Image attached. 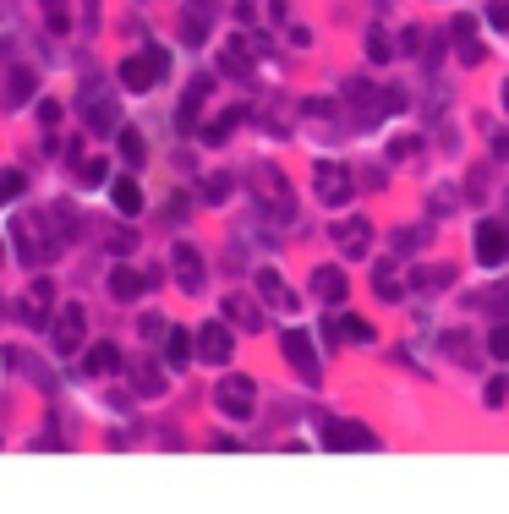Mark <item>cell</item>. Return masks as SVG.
I'll list each match as a JSON object with an SVG mask.
<instances>
[{
    "label": "cell",
    "mask_w": 509,
    "mask_h": 514,
    "mask_svg": "<svg viewBox=\"0 0 509 514\" xmlns=\"http://www.w3.org/2000/svg\"><path fill=\"white\" fill-rule=\"evenodd\" d=\"M50 225H55V214H28V219H11V241H17V257H22L28 268L50 263V257L61 252V241H66V236H50Z\"/></svg>",
    "instance_id": "6da1fadb"
},
{
    "label": "cell",
    "mask_w": 509,
    "mask_h": 514,
    "mask_svg": "<svg viewBox=\"0 0 509 514\" xmlns=\"http://www.w3.org/2000/svg\"><path fill=\"white\" fill-rule=\"evenodd\" d=\"M214 405L230 416V422H252V411H258V383L252 378H219V389H214Z\"/></svg>",
    "instance_id": "7a4b0ae2"
},
{
    "label": "cell",
    "mask_w": 509,
    "mask_h": 514,
    "mask_svg": "<svg viewBox=\"0 0 509 514\" xmlns=\"http://www.w3.org/2000/svg\"><path fill=\"white\" fill-rule=\"evenodd\" d=\"M165 72H170V55H165V50H154V44H148V50H137V55H126V61H121V83L132 88V93L154 88Z\"/></svg>",
    "instance_id": "3957f363"
},
{
    "label": "cell",
    "mask_w": 509,
    "mask_h": 514,
    "mask_svg": "<svg viewBox=\"0 0 509 514\" xmlns=\"http://www.w3.org/2000/svg\"><path fill=\"white\" fill-rule=\"evenodd\" d=\"M252 181H258V186H252V192H258V203L269 208L274 219H291V214H296L291 186H285V175L274 170V165H258V170H252Z\"/></svg>",
    "instance_id": "277c9868"
},
{
    "label": "cell",
    "mask_w": 509,
    "mask_h": 514,
    "mask_svg": "<svg viewBox=\"0 0 509 514\" xmlns=\"http://www.w3.org/2000/svg\"><path fill=\"white\" fill-rule=\"evenodd\" d=\"M83 121H88V132H99V137L121 126V104L110 99V88H104V83L83 88Z\"/></svg>",
    "instance_id": "5b68a950"
},
{
    "label": "cell",
    "mask_w": 509,
    "mask_h": 514,
    "mask_svg": "<svg viewBox=\"0 0 509 514\" xmlns=\"http://www.w3.org/2000/svg\"><path fill=\"white\" fill-rule=\"evenodd\" d=\"M312 186H318V197H323L329 208H345V203H351V192H356V186H351V170H345L340 159H318Z\"/></svg>",
    "instance_id": "8992f818"
},
{
    "label": "cell",
    "mask_w": 509,
    "mask_h": 514,
    "mask_svg": "<svg viewBox=\"0 0 509 514\" xmlns=\"http://www.w3.org/2000/svg\"><path fill=\"white\" fill-rule=\"evenodd\" d=\"M50 312H55V285L50 279H33V285L22 290V301H17V318L28 323V329H44Z\"/></svg>",
    "instance_id": "52a82bcc"
},
{
    "label": "cell",
    "mask_w": 509,
    "mask_h": 514,
    "mask_svg": "<svg viewBox=\"0 0 509 514\" xmlns=\"http://www.w3.org/2000/svg\"><path fill=\"white\" fill-rule=\"evenodd\" d=\"M83 334H88V307H61L55 312V350H61V356H77V350H83Z\"/></svg>",
    "instance_id": "ba28073f"
},
{
    "label": "cell",
    "mask_w": 509,
    "mask_h": 514,
    "mask_svg": "<svg viewBox=\"0 0 509 514\" xmlns=\"http://www.w3.org/2000/svg\"><path fill=\"white\" fill-rule=\"evenodd\" d=\"M280 345H285V361H291V367L302 372L307 383H318V378H323L318 350H312V334H307V329H285V340H280Z\"/></svg>",
    "instance_id": "9c48e42d"
},
{
    "label": "cell",
    "mask_w": 509,
    "mask_h": 514,
    "mask_svg": "<svg viewBox=\"0 0 509 514\" xmlns=\"http://www.w3.org/2000/svg\"><path fill=\"white\" fill-rule=\"evenodd\" d=\"M323 449H378V438L362 422H323Z\"/></svg>",
    "instance_id": "30bf717a"
},
{
    "label": "cell",
    "mask_w": 509,
    "mask_h": 514,
    "mask_svg": "<svg viewBox=\"0 0 509 514\" xmlns=\"http://www.w3.org/2000/svg\"><path fill=\"white\" fill-rule=\"evenodd\" d=\"M509 257V230L499 225V219H482L477 225V263L482 268H499Z\"/></svg>",
    "instance_id": "8fae6325"
},
{
    "label": "cell",
    "mask_w": 509,
    "mask_h": 514,
    "mask_svg": "<svg viewBox=\"0 0 509 514\" xmlns=\"http://www.w3.org/2000/svg\"><path fill=\"white\" fill-rule=\"evenodd\" d=\"M170 268H176L181 290H192V296L203 290V252L192 247V241H176V247H170Z\"/></svg>",
    "instance_id": "7c38bea8"
},
{
    "label": "cell",
    "mask_w": 509,
    "mask_h": 514,
    "mask_svg": "<svg viewBox=\"0 0 509 514\" xmlns=\"http://www.w3.org/2000/svg\"><path fill=\"white\" fill-rule=\"evenodd\" d=\"M334 247L345 257H367L373 252V225L367 219H345V225H334Z\"/></svg>",
    "instance_id": "4fadbf2b"
},
{
    "label": "cell",
    "mask_w": 509,
    "mask_h": 514,
    "mask_svg": "<svg viewBox=\"0 0 509 514\" xmlns=\"http://www.w3.org/2000/svg\"><path fill=\"white\" fill-rule=\"evenodd\" d=\"M208 28H214V0H187V11H181V39L203 44Z\"/></svg>",
    "instance_id": "5bb4252c"
},
{
    "label": "cell",
    "mask_w": 509,
    "mask_h": 514,
    "mask_svg": "<svg viewBox=\"0 0 509 514\" xmlns=\"http://www.w3.org/2000/svg\"><path fill=\"white\" fill-rule=\"evenodd\" d=\"M208 88H214V77H192V83H187V93H181V110H176L181 132H192V126H198V110H203Z\"/></svg>",
    "instance_id": "9a60e30c"
},
{
    "label": "cell",
    "mask_w": 509,
    "mask_h": 514,
    "mask_svg": "<svg viewBox=\"0 0 509 514\" xmlns=\"http://www.w3.org/2000/svg\"><path fill=\"white\" fill-rule=\"evenodd\" d=\"M148 285H154V279H148L143 268H132V263H121V268L110 274V296H115V301H137Z\"/></svg>",
    "instance_id": "2e32d148"
},
{
    "label": "cell",
    "mask_w": 509,
    "mask_h": 514,
    "mask_svg": "<svg viewBox=\"0 0 509 514\" xmlns=\"http://www.w3.org/2000/svg\"><path fill=\"white\" fill-rule=\"evenodd\" d=\"M198 356L214 361V367H219V361H230V329H225V323H203V329H198Z\"/></svg>",
    "instance_id": "e0dca14e"
},
{
    "label": "cell",
    "mask_w": 509,
    "mask_h": 514,
    "mask_svg": "<svg viewBox=\"0 0 509 514\" xmlns=\"http://www.w3.org/2000/svg\"><path fill=\"white\" fill-rule=\"evenodd\" d=\"M258 296L269 301V307H280V312H296V296H291V285H285L274 268H258Z\"/></svg>",
    "instance_id": "ac0fdd59"
},
{
    "label": "cell",
    "mask_w": 509,
    "mask_h": 514,
    "mask_svg": "<svg viewBox=\"0 0 509 514\" xmlns=\"http://www.w3.org/2000/svg\"><path fill=\"white\" fill-rule=\"evenodd\" d=\"M345 290H351V279H345L340 268H318V274H312V296H318V301H329V307H340V301H345Z\"/></svg>",
    "instance_id": "d6986e66"
},
{
    "label": "cell",
    "mask_w": 509,
    "mask_h": 514,
    "mask_svg": "<svg viewBox=\"0 0 509 514\" xmlns=\"http://www.w3.org/2000/svg\"><path fill=\"white\" fill-rule=\"evenodd\" d=\"M455 50H460V61H466V66H482V61H488V50H482V39H477V28H471V17L455 22Z\"/></svg>",
    "instance_id": "ffe728a7"
},
{
    "label": "cell",
    "mask_w": 509,
    "mask_h": 514,
    "mask_svg": "<svg viewBox=\"0 0 509 514\" xmlns=\"http://www.w3.org/2000/svg\"><path fill=\"white\" fill-rule=\"evenodd\" d=\"M225 318L236 323V329H247V334H258L263 329V318H258V307H252L247 296H225Z\"/></svg>",
    "instance_id": "44dd1931"
},
{
    "label": "cell",
    "mask_w": 509,
    "mask_h": 514,
    "mask_svg": "<svg viewBox=\"0 0 509 514\" xmlns=\"http://www.w3.org/2000/svg\"><path fill=\"white\" fill-rule=\"evenodd\" d=\"M115 367H121V350H115V345H94V350L83 356V372H88V378H110Z\"/></svg>",
    "instance_id": "7402d4cb"
},
{
    "label": "cell",
    "mask_w": 509,
    "mask_h": 514,
    "mask_svg": "<svg viewBox=\"0 0 509 514\" xmlns=\"http://www.w3.org/2000/svg\"><path fill=\"white\" fill-rule=\"evenodd\" d=\"M192 350H198V340H192L187 329H170L165 334V361H170V367H192Z\"/></svg>",
    "instance_id": "603a6c76"
},
{
    "label": "cell",
    "mask_w": 509,
    "mask_h": 514,
    "mask_svg": "<svg viewBox=\"0 0 509 514\" xmlns=\"http://www.w3.org/2000/svg\"><path fill=\"white\" fill-rule=\"evenodd\" d=\"M110 203L121 208V214H137V208H143V186H137L132 175H121V181L110 186Z\"/></svg>",
    "instance_id": "cb8c5ba5"
},
{
    "label": "cell",
    "mask_w": 509,
    "mask_h": 514,
    "mask_svg": "<svg viewBox=\"0 0 509 514\" xmlns=\"http://www.w3.org/2000/svg\"><path fill=\"white\" fill-rule=\"evenodd\" d=\"M219 66H225V72L230 77H247V39H241V33H236V39H225V50H219Z\"/></svg>",
    "instance_id": "d4e9b609"
},
{
    "label": "cell",
    "mask_w": 509,
    "mask_h": 514,
    "mask_svg": "<svg viewBox=\"0 0 509 514\" xmlns=\"http://www.w3.org/2000/svg\"><path fill=\"white\" fill-rule=\"evenodd\" d=\"M115 143H121V159H126L132 170L148 159V148H143V132H132V126H115Z\"/></svg>",
    "instance_id": "484cf974"
},
{
    "label": "cell",
    "mask_w": 509,
    "mask_h": 514,
    "mask_svg": "<svg viewBox=\"0 0 509 514\" xmlns=\"http://www.w3.org/2000/svg\"><path fill=\"white\" fill-rule=\"evenodd\" d=\"M28 99H33V72H22V66H17V72L6 77V99H0V104L17 110V104H28Z\"/></svg>",
    "instance_id": "4316f807"
},
{
    "label": "cell",
    "mask_w": 509,
    "mask_h": 514,
    "mask_svg": "<svg viewBox=\"0 0 509 514\" xmlns=\"http://www.w3.org/2000/svg\"><path fill=\"white\" fill-rule=\"evenodd\" d=\"M39 11H44V28H50V33L72 28V0H39Z\"/></svg>",
    "instance_id": "83f0119b"
},
{
    "label": "cell",
    "mask_w": 509,
    "mask_h": 514,
    "mask_svg": "<svg viewBox=\"0 0 509 514\" xmlns=\"http://www.w3.org/2000/svg\"><path fill=\"white\" fill-rule=\"evenodd\" d=\"M132 383H137V394H165V372L148 367V361H132Z\"/></svg>",
    "instance_id": "f1b7e54d"
},
{
    "label": "cell",
    "mask_w": 509,
    "mask_h": 514,
    "mask_svg": "<svg viewBox=\"0 0 509 514\" xmlns=\"http://www.w3.org/2000/svg\"><path fill=\"white\" fill-rule=\"evenodd\" d=\"M329 334H345V340H356V345H367L373 340V323L367 318H340V323H323Z\"/></svg>",
    "instance_id": "f546056e"
},
{
    "label": "cell",
    "mask_w": 509,
    "mask_h": 514,
    "mask_svg": "<svg viewBox=\"0 0 509 514\" xmlns=\"http://www.w3.org/2000/svg\"><path fill=\"white\" fill-rule=\"evenodd\" d=\"M22 192H28V175H22V170H0V203H17Z\"/></svg>",
    "instance_id": "4dcf8cb0"
},
{
    "label": "cell",
    "mask_w": 509,
    "mask_h": 514,
    "mask_svg": "<svg viewBox=\"0 0 509 514\" xmlns=\"http://www.w3.org/2000/svg\"><path fill=\"white\" fill-rule=\"evenodd\" d=\"M373 290H378L384 301H400V296H406V285L395 279V268H378V274H373Z\"/></svg>",
    "instance_id": "1f68e13d"
},
{
    "label": "cell",
    "mask_w": 509,
    "mask_h": 514,
    "mask_svg": "<svg viewBox=\"0 0 509 514\" xmlns=\"http://www.w3.org/2000/svg\"><path fill=\"white\" fill-rule=\"evenodd\" d=\"M77 175H83V181H88V186H99V181H104V175H110V165H104V159H99V154H83V159H77Z\"/></svg>",
    "instance_id": "d6a6232c"
},
{
    "label": "cell",
    "mask_w": 509,
    "mask_h": 514,
    "mask_svg": "<svg viewBox=\"0 0 509 514\" xmlns=\"http://www.w3.org/2000/svg\"><path fill=\"white\" fill-rule=\"evenodd\" d=\"M241 121V110H230V115H219V121L214 126H203V143H225V137H230V126H236Z\"/></svg>",
    "instance_id": "836d02e7"
},
{
    "label": "cell",
    "mask_w": 509,
    "mask_h": 514,
    "mask_svg": "<svg viewBox=\"0 0 509 514\" xmlns=\"http://www.w3.org/2000/svg\"><path fill=\"white\" fill-rule=\"evenodd\" d=\"M230 186H236L230 175H208V181H203V203H225V197H230Z\"/></svg>",
    "instance_id": "e575fe53"
},
{
    "label": "cell",
    "mask_w": 509,
    "mask_h": 514,
    "mask_svg": "<svg viewBox=\"0 0 509 514\" xmlns=\"http://www.w3.org/2000/svg\"><path fill=\"white\" fill-rule=\"evenodd\" d=\"M367 55H373L378 66H384V61H395V55H389V39H384V28H373V33H367Z\"/></svg>",
    "instance_id": "d590c367"
},
{
    "label": "cell",
    "mask_w": 509,
    "mask_h": 514,
    "mask_svg": "<svg viewBox=\"0 0 509 514\" xmlns=\"http://www.w3.org/2000/svg\"><path fill=\"white\" fill-rule=\"evenodd\" d=\"M488 350H493V361H509V323H499V329L488 334Z\"/></svg>",
    "instance_id": "8d00e7d4"
},
{
    "label": "cell",
    "mask_w": 509,
    "mask_h": 514,
    "mask_svg": "<svg viewBox=\"0 0 509 514\" xmlns=\"http://www.w3.org/2000/svg\"><path fill=\"white\" fill-rule=\"evenodd\" d=\"M488 22H493L499 33H509V0H493V6H488Z\"/></svg>",
    "instance_id": "74e56055"
},
{
    "label": "cell",
    "mask_w": 509,
    "mask_h": 514,
    "mask_svg": "<svg viewBox=\"0 0 509 514\" xmlns=\"http://www.w3.org/2000/svg\"><path fill=\"white\" fill-rule=\"evenodd\" d=\"M449 285V268H427L422 274V290H444Z\"/></svg>",
    "instance_id": "f35d334b"
},
{
    "label": "cell",
    "mask_w": 509,
    "mask_h": 514,
    "mask_svg": "<svg viewBox=\"0 0 509 514\" xmlns=\"http://www.w3.org/2000/svg\"><path fill=\"white\" fill-rule=\"evenodd\" d=\"M509 400V378H493L488 383V405H504Z\"/></svg>",
    "instance_id": "ab89813d"
},
{
    "label": "cell",
    "mask_w": 509,
    "mask_h": 514,
    "mask_svg": "<svg viewBox=\"0 0 509 514\" xmlns=\"http://www.w3.org/2000/svg\"><path fill=\"white\" fill-rule=\"evenodd\" d=\"M110 247H115V252H132V247H137V230H115Z\"/></svg>",
    "instance_id": "60d3db41"
},
{
    "label": "cell",
    "mask_w": 509,
    "mask_h": 514,
    "mask_svg": "<svg viewBox=\"0 0 509 514\" xmlns=\"http://www.w3.org/2000/svg\"><path fill=\"white\" fill-rule=\"evenodd\" d=\"M39 121H44V126H55V121H61V104L44 99V104H39Z\"/></svg>",
    "instance_id": "b9f144b4"
},
{
    "label": "cell",
    "mask_w": 509,
    "mask_h": 514,
    "mask_svg": "<svg viewBox=\"0 0 509 514\" xmlns=\"http://www.w3.org/2000/svg\"><path fill=\"white\" fill-rule=\"evenodd\" d=\"M499 154H509V137H499Z\"/></svg>",
    "instance_id": "7bdbcfd3"
},
{
    "label": "cell",
    "mask_w": 509,
    "mask_h": 514,
    "mask_svg": "<svg viewBox=\"0 0 509 514\" xmlns=\"http://www.w3.org/2000/svg\"><path fill=\"white\" fill-rule=\"evenodd\" d=\"M504 110H509V83H504Z\"/></svg>",
    "instance_id": "ee69618b"
}]
</instances>
